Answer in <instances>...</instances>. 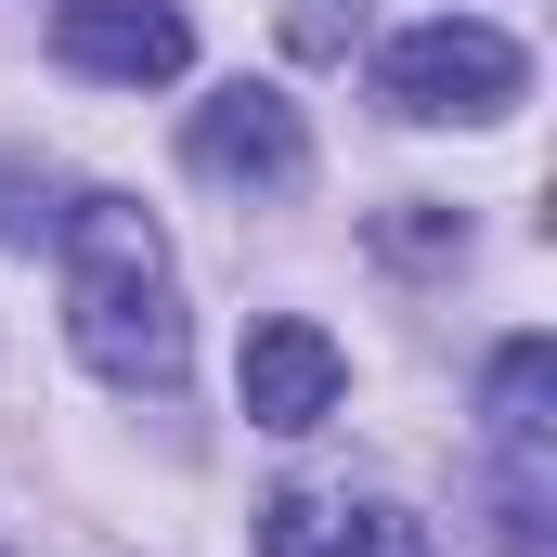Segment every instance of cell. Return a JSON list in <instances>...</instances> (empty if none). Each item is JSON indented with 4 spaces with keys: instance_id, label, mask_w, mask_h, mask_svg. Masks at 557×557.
<instances>
[{
    "instance_id": "1",
    "label": "cell",
    "mask_w": 557,
    "mask_h": 557,
    "mask_svg": "<svg viewBox=\"0 0 557 557\" xmlns=\"http://www.w3.org/2000/svg\"><path fill=\"white\" fill-rule=\"evenodd\" d=\"M65 337L104 389H182V273H169V234L143 221L131 195H78L65 221Z\"/></svg>"
},
{
    "instance_id": "2",
    "label": "cell",
    "mask_w": 557,
    "mask_h": 557,
    "mask_svg": "<svg viewBox=\"0 0 557 557\" xmlns=\"http://www.w3.org/2000/svg\"><path fill=\"white\" fill-rule=\"evenodd\" d=\"M376 91H389V117H506L532 91V52L480 13H428L376 52Z\"/></svg>"
},
{
    "instance_id": "3",
    "label": "cell",
    "mask_w": 557,
    "mask_h": 557,
    "mask_svg": "<svg viewBox=\"0 0 557 557\" xmlns=\"http://www.w3.org/2000/svg\"><path fill=\"white\" fill-rule=\"evenodd\" d=\"M182 156H195V182H221V195H298V182H311V131H298V104L260 91V78L208 91L195 131H182Z\"/></svg>"
},
{
    "instance_id": "4",
    "label": "cell",
    "mask_w": 557,
    "mask_h": 557,
    "mask_svg": "<svg viewBox=\"0 0 557 557\" xmlns=\"http://www.w3.org/2000/svg\"><path fill=\"white\" fill-rule=\"evenodd\" d=\"M52 65L104 78V91H156V78L195 65V26L169 0H52Z\"/></svg>"
},
{
    "instance_id": "5",
    "label": "cell",
    "mask_w": 557,
    "mask_h": 557,
    "mask_svg": "<svg viewBox=\"0 0 557 557\" xmlns=\"http://www.w3.org/2000/svg\"><path fill=\"white\" fill-rule=\"evenodd\" d=\"M337 389H350V363H337V337H324L311 311L247 324V363H234V403H247V428L298 441V428H324V416H337Z\"/></svg>"
},
{
    "instance_id": "6",
    "label": "cell",
    "mask_w": 557,
    "mask_h": 557,
    "mask_svg": "<svg viewBox=\"0 0 557 557\" xmlns=\"http://www.w3.org/2000/svg\"><path fill=\"white\" fill-rule=\"evenodd\" d=\"M337 532H350L337 493H273L260 506V557H337Z\"/></svg>"
},
{
    "instance_id": "7",
    "label": "cell",
    "mask_w": 557,
    "mask_h": 557,
    "mask_svg": "<svg viewBox=\"0 0 557 557\" xmlns=\"http://www.w3.org/2000/svg\"><path fill=\"white\" fill-rule=\"evenodd\" d=\"M337 557H441V545H428V519H403V506H350Z\"/></svg>"
},
{
    "instance_id": "8",
    "label": "cell",
    "mask_w": 557,
    "mask_h": 557,
    "mask_svg": "<svg viewBox=\"0 0 557 557\" xmlns=\"http://www.w3.org/2000/svg\"><path fill=\"white\" fill-rule=\"evenodd\" d=\"M376 247H389V260H467V221H441V208H403V221H376Z\"/></svg>"
},
{
    "instance_id": "9",
    "label": "cell",
    "mask_w": 557,
    "mask_h": 557,
    "mask_svg": "<svg viewBox=\"0 0 557 557\" xmlns=\"http://www.w3.org/2000/svg\"><path fill=\"white\" fill-rule=\"evenodd\" d=\"M52 221H65V208H52V182H26V169H0V234H13V247H39Z\"/></svg>"
}]
</instances>
